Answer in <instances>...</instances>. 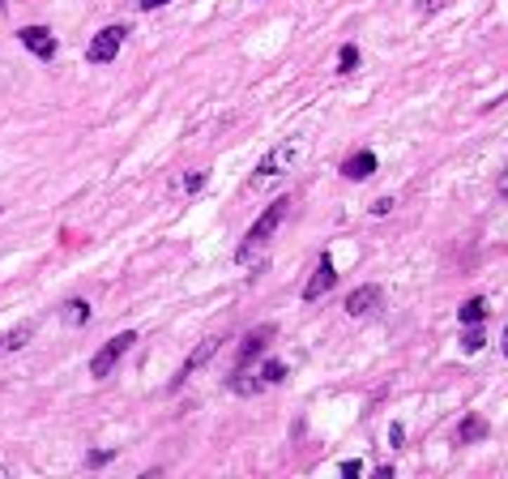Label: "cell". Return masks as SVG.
I'll return each instance as SVG.
<instances>
[{
  "label": "cell",
  "instance_id": "8",
  "mask_svg": "<svg viewBox=\"0 0 508 479\" xmlns=\"http://www.w3.org/2000/svg\"><path fill=\"white\" fill-rule=\"evenodd\" d=\"M22 43L34 51L39 60H51V56H56V34H51L47 26H26V30H22Z\"/></svg>",
  "mask_w": 508,
  "mask_h": 479
},
{
  "label": "cell",
  "instance_id": "14",
  "mask_svg": "<svg viewBox=\"0 0 508 479\" xmlns=\"http://www.w3.org/2000/svg\"><path fill=\"white\" fill-rule=\"evenodd\" d=\"M256 377H261V385L269 390V385H278L282 377H287V364H278V359H269V364H265V368L256 372Z\"/></svg>",
  "mask_w": 508,
  "mask_h": 479
},
{
  "label": "cell",
  "instance_id": "6",
  "mask_svg": "<svg viewBox=\"0 0 508 479\" xmlns=\"http://www.w3.org/2000/svg\"><path fill=\"white\" fill-rule=\"evenodd\" d=\"M269 338H273V326H261V330H252L248 338H244V347H240V355H235V372H244L265 347H269Z\"/></svg>",
  "mask_w": 508,
  "mask_h": 479
},
{
  "label": "cell",
  "instance_id": "16",
  "mask_svg": "<svg viewBox=\"0 0 508 479\" xmlns=\"http://www.w3.org/2000/svg\"><path fill=\"white\" fill-rule=\"evenodd\" d=\"M483 347H487V334H483L478 326H470V330L462 334V351H470V355H474V351H483Z\"/></svg>",
  "mask_w": 508,
  "mask_h": 479
},
{
  "label": "cell",
  "instance_id": "1",
  "mask_svg": "<svg viewBox=\"0 0 508 479\" xmlns=\"http://www.w3.org/2000/svg\"><path fill=\"white\" fill-rule=\"evenodd\" d=\"M287 205H291L287 197H278V201H273V205L265 210V215H261V219H256V223L248 227V236H244V244H240V261H252V257H256V253H261V248L269 244V236L278 231V223L287 219Z\"/></svg>",
  "mask_w": 508,
  "mask_h": 479
},
{
  "label": "cell",
  "instance_id": "11",
  "mask_svg": "<svg viewBox=\"0 0 508 479\" xmlns=\"http://www.w3.org/2000/svg\"><path fill=\"white\" fill-rule=\"evenodd\" d=\"M30 338H34V326H30V321H26V326H18V330H9V334H0V355H9V351H22Z\"/></svg>",
  "mask_w": 508,
  "mask_h": 479
},
{
  "label": "cell",
  "instance_id": "21",
  "mask_svg": "<svg viewBox=\"0 0 508 479\" xmlns=\"http://www.w3.org/2000/svg\"><path fill=\"white\" fill-rule=\"evenodd\" d=\"M141 9H158V5H167V0H137Z\"/></svg>",
  "mask_w": 508,
  "mask_h": 479
},
{
  "label": "cell",
  "instance_id": "20",
  "mask_svg": "<svg viewBox=\"0 0 508 479\" xmlns=\"http://www.w3.org/2000/svg\"><path fill=\"white\" fill-rule=\"evenodd\" d=\"M103 462H111V449H98V454H90V466H103Z\"/></svg>",
  "mask_w": 508,
  "mask_h": 479
},
{
  "label": "cell",
  "instance_id": "4",
  "mask_svg": "<svg viewBox=\"0 0 508 479\" xmlns=\"http://www.w3.org/2000/svg\"><path fill=\"white\" fill-rule=\"evenodd\" d=\"M380 304H384V291H380L376 283L355 287V291L346 295V312H351V317H372V312H380Z\"/></svg>",
  "mask_w": 508,
  "mask_h": 479
},
{
  "label": "cell",
  "instance_id": "23",
  "mask_svg": "<svg viewBox=\"0 0 508 479\" xmlns=\"http://www.w3.org/2000/svg\"><path fill=\"white\" fill-rule=\"evenodd\" d=\"M0 9H5V0H0Z\"/></svg>",
  "mask_w": 508,
  "mask_h": 479
},
{
  "label": "cell",
  "instance_id": "13",
  "mask_svg": "<svg viewBox=\"0 0 508 479\" xmlns=\"http://www.w3.org/2000/svg\"><path fill=\"white\" fill-rule=\"evenodd\" d=\"M457 317H462V326H478L483 317H487V300H478V295H474V300H466V304L457 308Z\"/></svg>",
  "mask_w": 508,
  "mask_h": 479
},
{
  "label": "cell",
  "instance_id": "19",
  "mask_svg": "<svg viewBox=\"0 0 508 479\" xmlns=\"http://www.w3.org/2000/svg\"><path fill=\"white\" fill-rule=\"evenodd\" d=\"M201 184H205V176H201V172H197V176H188V180H184V189H188V193H197V189H201Z\"/></svg>",
  "mask_w": 508,
  "mask_h": 479
},
{
  "label": "cell",
  "instance_id": "15",
  "mask_svg": "<svg viewBox=\"0 0 508 479\" xmlns=\"http://www.w3.org/2000/svg\"><path fill=\"white\" fill-rule=\"evenodd\" d=\"M86 317H90V304H86V300H69V304H65V321H69V326H82Z\"/></svg>",
  "mask_w": 508,
  "mask_h": 479
},
{
  "label": "cell",
  "instance_id": "22",
  "mask_svg": "<svg viewBox=\"0 0 508 479\" xmlns=\"http://www.w3.org/2000/svg\"><path fill=\"white\" fill-rule=\"evenodd\" d=\"M504 347H508V330H504Z\"/></svg>",
  "mask_w": 508,
  "mask_h": 479
},
{
  "label": "cell",
  "instance_id": "5",
  "mask_svg": "<svg viewBox=\"0 0 508 479\" xmlns=\"http://www.w3.org/2000/svg\"><path fill=\"white\" fill-rule=\"evenodd\" d=\"M295 154H299V146H295V141H282L278 150H269V154L261 158V163H256V180H261V176H282V172H287V167L295 163Z\"/></svg>",
  "mask_w": 508,
  "mask_h": 479
},
{
  "label": "cell",
  "instance_id": "12",
  "mask_svg": "<svg viewBox=\"0 0 508 479\" xmlns=\"http://www.w3.org/2000/svg\"><path fill=\"white\" fill-rule=\"evenodd\" d=\"M483 437H487V419H483V415H470V419L462 423V428H457V441H462V445L483 441Z\"/></svg>",
  "mask_w": 508,
  "mask_h": 479
},
{
  "label": "cell",
  "instance_id": "10",
  "mask_svg": "<svg viewBox=\"0 0 508 479\" xmlns=\"http://www.w3.org/2000/svg\"><path fill=\"white\" fill-rule=\"evenodd\" d=\"M218 343H222V338H205V343H201V347H197V351H193V355L184 359V368H180V377H176L171 385H180L184 377H193V372H197V368H201V364H205L209 355H214V351H218Z\"/></svg>",
  "mask_w": 508,
  "mask_h": 479
},
{
  "label": "cell",
  "instance_id": "2",
  "mask_svg": "<svg viewBox=\"0 0 508 479\" xmlns=\"http://www.w3.org/2000/svg\"><path fill=\"white\" fill-rule=\"evenodd\" d=\"M124 26H107V30H98L94 39H90V47H86V60L90 65H111L116 60V51L124 47Z\"/></svg>",
  "mask_w": 508,
  "mask_h": 479
},
{
  "label": "cell",
  "instance_id": "3",
  "mask_svg": "<svg viewBox=\"0 0 508 479\" xmlns=\"http://www.w3.org/2000/svg\"><path fill=\"white\" fill-rule=\"evenodd\" d=\"M133 343H137V334H129V330H124V334H116V338H107V347L90 359V377H98V381H103V377H111V368L120 364V355H124Z\"/></svg>",
  "mask_w": 508,
  "mask_h": 479
},
{
  "label": "cell",
  "instance_id": "7",
  "mask_svg": "<svg viewBox=\"0 0 508 479\" xmlns=\"http://www.w3.org/2000/svg\"><path fill=\"white\" fill-rule=\"evenodd\" d=\"M333 283H337L333 261H329V257H320V261H316V274H312V279H308V287H304V300H308V304H312V300H320Z\"/></svg>",
  "mask_w": 508,
  "mask_h": 479
},
{
  "label": "cell",
  "instance_id": "18",
  "mask_svg": "<svg viewBox=\"0 0 508 479\" xmlns=\"http://www.w3.org/2000/svg\"><path fill=\"white\" fill-rule=\"evenodd\" d=\"M440 9H444V0H419V18H431Z\"/></svg>",
  "mask_w": 508,
  "mask_h": 479
},
{
  "label": "cell",
  "instance_id": "17",
  "mask_svg": "<svg viewBox=\"0 0 508 479\" xmlns=\"http://www.w3.org/2000/svg\"><path fill=\"white\" fill-rule=\"evenodd\" d=\"M355 65H359V47H355V43H346L342 51H337V73H351Z\"/></svg>",
  "mask_w": 508,
  "mask_h": 479
},
{
  "label": "cell",
  "instance_id": "9",
  "mask_svg": "<svg viewBox=\"0 0 508 479\" xmlns=\"http://www.w3.org/2000/svg\"><path fill=\"white\" fill-rule=\"evenodd\" d=\"M372 172H376V154H372V150H359V154H351L346 163H342V176H346V180H367Z\"/></svg>",
  "mask_w": 508,
  "mask_h": 479
}]
</instances>
